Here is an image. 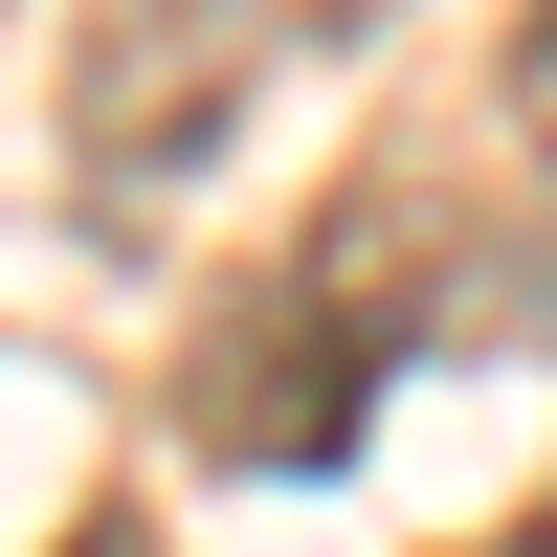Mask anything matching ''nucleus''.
Returning a JSON list of instances; mask_svg holds the SVG:
<instances>
[{"mask_svg":"<svg viewBox=\"0 0 557 557\" xmlns=\"http://www.w3.org/2000/svg\"><path fill=\"white\" fill-rule=\"evenodd\" d=\"M513 112L557 134V0H535V23H513Z\"/></svg>","mask_w":557,"mask_h":557,"instance_id":"7ed1b4c3","label":"nucleus"},{"mask_svg":"<svg viewBox=\"0 0 557 557\" xmlns=\"http://www.w3.org/2000/svg\"><path fill=\"white\" fill-rule=\"evenodd\" d=\"M380 0H89V67H67V134L89 178H178L223 157V112H246L290 45H357Z\"/></svg>","mask_w":557,"mask_h":557,"instance_id":"f03ea898","label":"nucleus"},{"mask_svg":"<svg viewBox=\"0 0 557 557\" xmlns=\"http://www.w3.org/2000/svg\"><path fill=\"white\" fill-rule=\"evenodd\" d=\"M401 290H424V223L357 178L290 268H246V290H223V335H201V380H178V424H201L223 469H335V446L380 424V380H401Z\"/></svg>","mask_w":557,"mask_h":557,"instance_id":"f257e3e1","label":"nucleus"},{"mask_svg":"<svg viewBox=\"0 0 557 557\" xmlns=\"http://www.w3.org/2000/svg\"><path fill=\"white\" fill-rule=\"evenodd\" d=\"M469 557H557V513H513V535H469Z\"/></svg>","mask_w":557,"mask_h":557,"instance_id":"20e7f679","label":"nucleus"}]
</instances>
